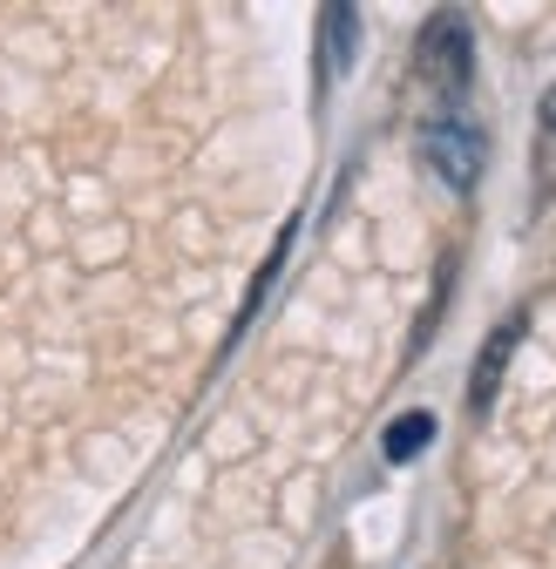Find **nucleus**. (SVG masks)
I'll use <instances>...</instances> for the list:
<instances>
[{"instance_id":"39448f33","label":"nucleus","mask_w":556,"mask_h":569,"mask_svg":"<svg viewBox=\"0 0 556 569\" xmlns=\"http://www.w3.org/2000/svg\"><path fill=\"white\" fill-rule=\"evenodd\" d=\"M435 441V420L428 413H400L394 427H387V461H407V455H421Z\"/></svg>"},{"instance_id":"20e7f679","label":"nucleus","mask_w":556,"mask_h":569,"mask_svg":"<svg viewBox=\"0 0 556 569\" xmlns=\"http://www.w3.org/2000/svg\"><path fill=\"white\" fill-rule=\"evenodd\" d=\"M319 21H326V76H339L346 54H354V41H360V14L354 8H326Z\"/></svg>"},{"instance_id":"7ed1b4c3","label":"nucleus","mask_w":556,"mask_h":569,"mask_svg":"<svg viewBox=\"0 0 556 569\" xmlns=\"http://www.w3.org/2000/svg\"><path fill=\"white\" fill-rule=\"evenodd\" d=\"M516 339H523V319L496 326V339L481 346V360H475V380H468V407H475V413H481V407H496V387H503V367H509Z\"/></svg>"},{"instance_id":"423d86ee","label":"nucleus","mask_w":556,"mask_h":569,"mask_svg":"<svg viewBox=\"0 0 556 569\" xmlns=\"http://www.w3.org/2000/svg\"><path fill=\"white\" fill-rule=\"evenodd\" d=\"M543 129H556V89L543 96Z\"/></svg>"},{"instance_id":"f03ea898","label":"nucleus","mask_w":556,"mask_h":569,"mask_svg":"<svg viewBox=\"0 0 556 569\" xmlns=\"http://www.w3.org/2000/svg\"><path fill=\"white\" fill-rule=\"evenodd\" d=\"M468 68H475L468 21H461V14H435V21L421 28V76H428V89L461 96V89H468Z\"/></svg>"},{"instance_id":"f257e3e1","label":"nucleus","mask_w":556,"mask_h":569,"mask_svg":"<svg viewBox=\"0 0 556 569\" xmlns=\"http://www.w3.org/2000/svg\"><path fill=\"white\" fill-rule=\"evenodd\" d=\"M421 163H428L448 190H468V183L481 177V129H468L461 116L421 122Z\"/></svg>"}]
</instances>
